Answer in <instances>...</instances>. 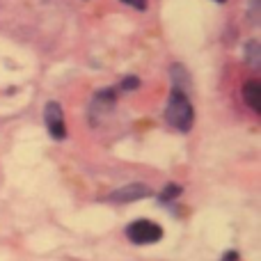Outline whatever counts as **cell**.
Listing matches in <instances>:
<instances>
[{
    "label": "cell",
    "mask_w": 261,
    "mask_h": 261,
    "mask_svg": "<svg viewBox=\"0 0 261 261\" xmlns=\"http://www.w3.org/2000/svg\"><path fill=\"white\" fill-rule=\"evenodd\" d=\"M193 106H190L188 96L184 94L181 90H174L167 101V108H165V119L170 126H174L181 133H188L193 128Z\"/></svg>",
    "instance_id": "6da1fadb"
},
{
    "label": "cell",
    "mask_w": 261,
    "mask_h": 261,
    "mask_svg": "<svg viewBox=\"0 0 261 261\" xmlns=\"http://www.w3.org/2000/svg\"><path fill=\"white\" fill-rule=\"evenodd\" d=\"M126 236L135 245H151L163 239V229L151 220H135L126 227Z\"/></svg>",
    "instance_id": "7a4b0ae2"
},
{
    "label": "cell",
    "mask_w": 261,
    "mask_h": 261,
    "mask_svg": "<svg viewBox=\"0 0 261 261\" xmlns=\"http://www.w3.org/2000/svg\"><path fill=\"white\" fill-rule=\"evenodd\" d=\"M44 119H46V126H48L50 138L55 140H62L67 135V128H64V117H62V106L50 101L44 110Z\"/></svg>",
    "instance_id": "3957f363"
},
{
    "label": "cell",
    "mask_w": 261,
    "mask_h": 261,
    "mask_svg": "<svg viewBox=\"0 0 261 261\" xmlns=\"http://www.w3.org/2000/svg\"><path fill=\"white\" fill-rule=\"evenodd\" d=\"M151 195V190L147 188L144 184H130V186H124V188L115 190L110 195V202H119V204H128V202H138V199H144Z\"/></svg>",
    "instance_id": "277c9868"
},
{
    "label": "cell",
    "mask_w": 261,
    "mask_h": 261,
    "mask_svg": "<svg viewBox=\"0 0 261 261\" xmlns=\"http://www.w3.org/2000/svg\"><path fill=\"white\" fill-rule=\"evenodd\" d=\"M243 96L248 101V106L254 110V113H261V83L254 78V81H248L243 87Z\"/></svg>",
    "instance_id": "5b68a950"
},
{
    "label": "cell",
    "mask_w": 261,
    "mask_h": 261,
    "mask_svg": "<svg viewBox=\"0 0 261 261\" xmlns=\"http://www.w3.org/2000/svg\"><path fill=\"white\" fill-rule=\"evenodd\" d=\"M245 50H248L245 58L250 60V64H252V67H259V44L257 41H250V44L245 46Z\"/></svg>",
    "instance_id": "8992f818"
},
{
    "label": "cell",
    "mask_w": 261,
    "mask_h": 261,
    "mask_svg": "<svg viewBox=\"0 0 261 261\" xmlns=\"http://www.w3.org/2000/svg\"><path fill=\"white\" fill-rule=\"evenodd\" d=\"M179 193H181L179 186H167V188L163 190V195H161V202H170V199H174Z\"/></svg>",
    "instance_id": "52a82bcc"
},
{
    "label": "cell",
    "mask_w": 261,
    "mask_h": 261,
    "mask_svg": "<svg viewBox=\"0 0 261 261\" xmlns=\"http://www.w3.org/2000/svg\"><path fill=\"white\" fill-rule=\"evenodd\" d=\"M140 85V81L138 78H124V83H122V90H126V92H130V90H135V87Z\"/></svg>",
    "instance_id": "ba28073f"
},
{
    "label": "cell",
    "mask_w": 261,
    "mask_h": 261,
    "mask_svg": "<svg viewBox=\"0 0 261 261\" xmlns=\"http://www.w3.org/2000/svg\"><path fill=\"white\" fill-rule=\"evenodd\" d=\"M122 3L133 5V7H138V9H144V7H147V0H122Z\"/></svg>",
    "instance_id": "9c48e42d"
},
{
    "label": "cell",
    "mask_w": 261,
    "mask_h": 261,
    "mask_svg": "<svg viewBox=\"0 0 261 261\" xmlns=\"http://www.w3.org/2000/svg\"><path fill=\"white\" fill-rule=\"evenodd\" d=\"M220 261H241V257H239V252H227Z\"/></svg>",
    "instance_id": "30bf717a"
},
{
    "label": "cell",
    "mask_w": 261,
    "mask_h": 261,
    "mask_svg": "<svg viewBox=\"0 0 261 261\" xmlns=\"http://www.w3.org/2000/svg\"><path fill=\"white\" fill-rule=\"evenodd\" d=\"M216 3H225V0H216Z\"/></svg>",
    "instance_id": "8fae6325"
}]
</instances>
